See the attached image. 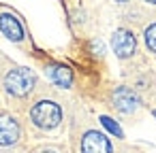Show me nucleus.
Instances as JSON below:
<instances>
[{"mask_svg": "<svg viewBox=\"0 0 156 153\" xmlns=\"http://www.w3.org/2000/svg\"><path fill=\"white\" fill-rule=\"evenodd\" d=\"M30 119L37 128L41 130H54L60 121H62V111L56 102L51 100H41L32 106L30 111Z\"/></svg>", "mask_w": 156, "mask_h": 153, "instance_id": "1", "label": "nucleus"}, {"mask_svg": "<svg viewBox=\"0 0 156 153\" xmlns=\"http://www.w3.org/2000/svg\"><path fill=\"white\" fill-rule=\"evenodd\" d=\"M34 81H37V77H34L32 70H28V68H13L5 77V89L9 94H13V96L22 98V96L32 91Z\"/></svg>", "mask_w": 156, "mask_h": 153, "instance_id": "2", "label": "nucleus"}, {"mask_svg": "<svg viewBox=\"0 0 156 153\" xmlns=\"http://www.w3.org/2000/svg\"><path fill=\"white\" fill-rule=\"evenodd\" d=\"M81 153H111V142L105 134L90 130L81 138Z\"/></svg>", "mask_w": 156, "mask_h": 153, "instance_id": "3", "label": "nucleus"}, {"mask_svg": "<svg viewBox=\"0 0 156 153\" xmlns=\"http://www.w3.org/2000/svg\"><path fill=\"white\" fill-rule=\"evenodd\" d=\"M111 47H113V51H115L118 58H128V55L135 53L137 41H135L133 32H128V30H115L113 36H111Z\"/></svg>", "mask_w": 156, "mask_h": 153, "instance_id": "4", "label": "nucleus"}, {"mask_svg": "<svg viewBox=\"0 0 156 153\" xmlns=\"http://www.w3.org/2000/svg\"><path fill=\"white\" fill-rule=\"evenodd\" d=\"M17 138H20V123L15 121V117L2 113L0 115V147H9L17 142Z\"/></svg>", "mask_w": 156, "mask_h": 153, "instance_id": "5", "label": "nucleus"}, {"mask_svg": "<svg viewBox=\"0 0 156 153\" xmlns=\"http://www.w3.org/2000/svg\"><path fill=\"white\" fill-rule=\"evenodd\" d=\"M111 100H113L115 108L122 111V113H133V111L139 106V98H137L135 91H130L128 87H118V89L113 91Z\"/></svg>", "mask_w": 156, "mask_h": 153, "instance_id": "6", "label": "nucleus"}, {"mask_svg": "<svg viewBox=\"0 0 156 153\" xmlns=\"http://www.w3.org/2000/svg\"><path fill=\"white\" fill-rule=\"evenodd\" d=\"M0 30H2V34L11 41H22L24 38V28L20 24V19L11 13H2L0 15Z\"/></svg>", "mask_w": 156, "mask_h": 153, "instance_id": "7", "label": "nucleus"}, {"mask_svg": "<svg viewBox=\"0 0 156 153\" xmlns=\"http://www.w3.org/2000/svg\"><path fill=\"white\" fill-rule=\"evenodd\" d=\"M47 77L60 85V87H71L73 83V72L69 66H62V64H54V66H47Z\"/></svg>", "mask_w": 156, "mask_h": 153, "instance_id": "8", "label": "nucleus"}, {"mask_svg": "<svg viewBox=\"0 0 156 153\" xmlns=\"http://www.w3.org/2000/svg\"><path fill=\"white\" fill-rule=\"evenodd\" d=\"M101 123H103V125H105V128H107V130H109L111 134H115L118 138H122V130H120V125H118V123H115V121H113L111 117L103 115V117H101Z\"/></svg>", "mask_w": 156, "mask_h": 153, "instance_id": "9", "label": "nucleus"}, {"mask_svg": "<svg viewBox=\"0 0 156 153\" xmlns=\"http://www.w3.org/2000/svg\"><path fill=\"white\" fill-rule=\"evenodd\" d=\"M145 45L150 51L156 53V24H152L147 30H145Z\"/></svg>", "mask_w": 156, "mask_h": 153, "instance_id": "10", "label": "nucleus"}, {"mask_svg": "<svg viewBox=\"0 0 156 153\" xmlns=\"http://www.w3.org/2000/svg\"><path fill=\"white\" fill-rule=\"evenodd\" d=\"M41 153H56L54 149H45V151H41Z\"/></svg>", "mask_w": 156, "mask_h": 153, "instance_id": "11", "label": "nucleus"}, {"mask_svg": "<svg viewBox=\"0 0 156 153\" xmlns=\"http://www.w3.org/2000/svg\"><path fill=\"white\" fill-rule=\"evenodd\" d=\"M145 2H152V5H156V0H145Z\"/></svg>", "mask_w": 156, "mask_h": 153, "instance_id": "12", "label": "nucleus"}, {"mask_svg": "<svg viewBox=\"0 0 156 153\" xmlns=\"http://www.w3.org/2000/svg\"><path fill=\"white\" fill-rule=\"evenodd\" d=\"M118 2H126V0H118Z\"/></svg>", "mask_w": 156, "mask_h": 153, "instance_id": "13", "label": "nucleus"}, {"mask_svg": "<svg viewBox=\"0 0 156 153\" xmlns=\"http://www.w3.org/2000/svg\"><path fill=\"white\" fill-rule=\"evenodd\" d=\"M154 117H156V111H154Z\"/></svg>", "mask_w": 156, "mask_h": 153, "instance_id": "14", "label": "nucleus"}]
</instances>
